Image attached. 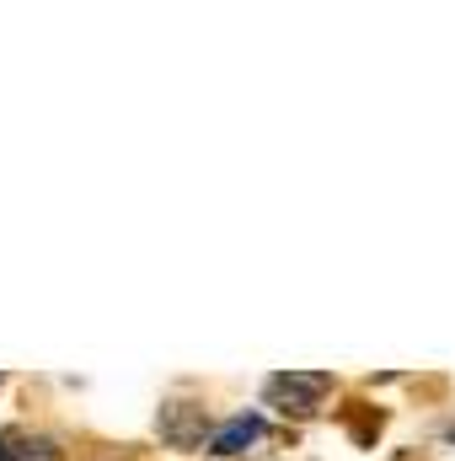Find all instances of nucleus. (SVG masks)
Here are the masks:
<instances>
[{"label":"nucleus","instance_id":"2","mask_svg":"<svg viewBox=\"0 0 455 461\" xmlns=\"http://www.w3.org/2000/svg\"><path fill=\"white\" fill-rule=\"evenodd\" d=\"M156 429H161V440H166V446H177V451H193V446H204L210 413H204L199 402H166V408L156 413Z\"/></svg>","mask_w":455,"mask_h":461},{"label":"nucleus","instance_id":"3","mask_svg":"<svg viewBox=\"0 0 455 461\" xmlns=\"http://www.w3.org/2000/svg\"><path fill=\"white\" fill-rule=\"evenodd\" d=\"M257 435H263V419H257V413H241V419H230L226 429L215 435V446H210V451H215V456H241Z\"/></svg>","mask_w":455,"mask_h":461},{"label":"nucleus","instance_id":"4","mask_svg":"<svg viewBox=\"0 0 455 461\" xmlns=\"http://www.w3.org/2000/svg\"><path fill=\"white\" fill-rule=\"evenodd\" d=\"M0 461H16V456H11V451H5V446H0Z\"/></svg>","mask_w":455,"mask_h":461},{"label":"nucleus","instance_id":"1","mask_svg":"<svg viewBox=\"0 0 455 461\" xmlns=\"http://www.w3.org/2000/svg\"><path fill=\"white\" fill-rule=\"evenodd\" d=\"M327 392H333V375H322V370H284V375H268V386H263L268 408H279L290 419H311Z\"/></svg>","mask_w":455,"mask_h":461}]
</instances>
